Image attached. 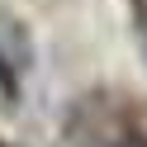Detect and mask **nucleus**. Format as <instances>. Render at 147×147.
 <instances>
[{
  "label": "nucleus",
  "mask_w": 147,
  "mask_h": 147,
  "mask_svg": "<svg viewBox=\"0 0 147 147\" xmlns=\"http://www.w3.org/2000/svg\"><path fill=\"white\" fill-rule=\"evenodd\" d=\"M24 67H29V33H24V24H14L10 14H0V71L19 76Z\"/></svg>",
  "instance_id": "obj_1"
},
{
  "label": "nucleus",
  "mask_w": 147,
  "mask_h": 147,
  "mask_svg": "<svg viewBox=\"0 0 147 147\" xmlns=\"http://www.w3.org/2000/svg\"><path fill=\"white\" fill-rule=\"evenodd\" d=\"M109 147H147L142 138H119V142H109Z\"/></svg>",
  "instance_id": "obj_2"
}]
</instances>
